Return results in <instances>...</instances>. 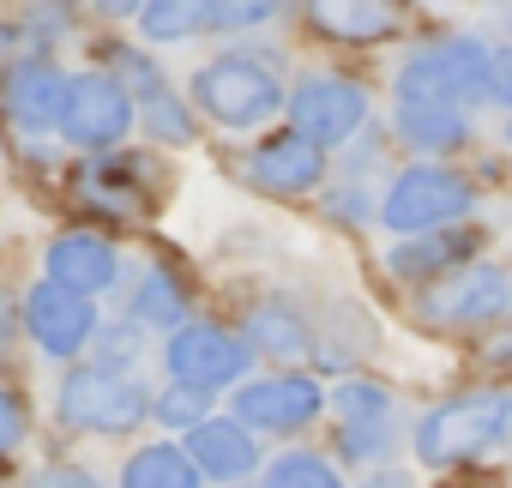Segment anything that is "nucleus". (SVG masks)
Wrapping results in <instances>:
<instances>
[{
	"label": "nucleus",
	"mask_w": 512,
	"mask_h": 488,
	"mask_svg": "<svg viewBox=\"0 0 512 488\" xmlns=\"http://www.w3.org/2000/svg\"><path fill=\"white\" fill-rule=\"evenodd\" d=\"M512 440V386H476V392H452L434 410H422L410 422V446L428 470H458L476 464L482 452Z\"/></svg>",
	"instance_id": "1"
},
{
	"label": "nucleus",
	"mask_w": 512,
	"mask_h": 488,
	"mask_svg": "<svg viewBox=\"0 0 512 488\" xmlns=\"http://www.w3.org/2000/svg\"><path fill=\"white\" fill-rule=\"evenodd\" d=\"M199 121L223 127V133H253L284 115L290 103V85L278 79V67L266 55H247V49H229V55H211L193 85H187Z\"/></svg>",
	"instance_id": "2"
},
{
	"label": "nucleus",
	"mask_w": 512,
	"mask_h": 488,
	"mask_svg": "<svg viewBox=\"0 0 512 488\" xmlns=\"http://www.w3.org/2000/svg\"><path fill=\"white\" fill-rule=\"evenodd\" d=\"M55 416L73 434H97V440H121L139 422H151V386L133 368H103V362H79L61 392H55Z\"/></svg>",
	"instance_id": "3"
},
{
	"label": "nucleus",
	"mask_w": 512,
	"mask_h": 488,
	"mask_svg": "<svg viewBox=\"0 0 512 488\" xmlns=\"http://www.w3.org/2000/svg\"><path fill=\"white\" fill-rule=\"evenodd\" d=\"M410 314L428 332H482V326H500V320H512V272L494 266V260H470V266L422 284L416 302H410Z\"/></svg>",
	"instance_id": "4"
},
{
	"label": "nucleus",
	"mask_w": 512,
	"mask_h": 488,
	"mask_svg": "<svg viewBox=\"0 0 512 488\" xmlns=\"http://www.w3.org/2000/svg\"><path fill=\"white\" fill-rule=\"evenodd\" d=\"M476 211V187L470 175L446 169L440 157H416L386 181L380 199V223L392 235H416V229H440V223H464Z\"/></svg>",
	"instance_id": "5"
},
{
	"label": "nucleus",
	"mask_w": 512,
	"mask_h": 488,
	"mask_svg": "<svg viewBox=\"0 0 512 488\" xmlns=\"http://www.w3.org/2000/svg\"><path fill=\"white\" fill-rule=\"evenodd\" d=\"M392 97H440V103H488V43L482 37H434L428 49H410Z\"/></svg>",
	"instance_id": "6"
},
{
	"label": "nucleus",
	"mask_w": 512,
	"mask_h": 488,
	"mask_svg": "<svg viewBox=\"0 0 512 488\" xmlns=\"http://www.w3.org/2000/svg\"><path fill=\"white\" fill-rule=\"evenodd\" d=\"M139 127V103L127 97V85L109 73V67H91V73H73L67 79V109H61V139L73 151H115L127 133Z\"/></svg>",
	"instance_id": "7"
},
{
	"label": "nucleus",
	"mask_w": 512,
	"mask_h": 488,
	"mask_svg": "<svg viewBox=\"0 0 512 488\" xmlns=\"http://www.w3.org/2000/svg\"><path fill=\"white\" fill-rule=\"evenodd\" d=\"M284 115H290L296 133H308L314 145L338 151V145L362 139V127L374 121V103H368V91H362L356 79H344V73H302V79L290 85Z\"/></svg>",
	"instance_id": "8"
},
{
	"label": "nucleus",
	"mask_w": 512,
	"mask_h": 488,
	"mask_svg": "<svg viewBox=\"0 0 512 488\" xmlns=\"http://www.w3.org/2000/svg\"><path fill=\"white\" fill-rule=\"evenodd\" d=\"M163 368L169 380H187V386H205V392H223V386H241L247 368H253V344L217 320H181L169 326L163 338Z\"/></svg>",
	"instance_id": "9"
},
{
	"label": "nucleus",
	"mask_w": 512,
	"mask_h": 488,
	"mask_svg": "<svg viewBox=\"0 0 512 488\" xmlns=\"http://www.w3.org/2000/svg\"><path fill=\"white\" fill-rule=\"evenodd\" d=\"M332 410V392L320 386V374L284 368V374H260V380H241L235 386V416L253 434H302Z\"/></svg>",
	"instance_id": "10"
},
{
	"label": "nucleus",
	"mask_w": 512,
	"mask_h": 488,
	"mask_svg": "<svg viewBox=\"0 0 512 488\" xmlns=\"http://www.w3.org/2000/svg\"><path fill=\"white\" fill-rule=\"evenodd\" d=\"M19 326H25V338H31L49 362H79V356L91 350V338H97L103 320H97V296H79V290L43 278V284L25 290Z\"/></svg>",
	"instance_id": "11"
},
{
	"label": "nucleus",
	"mask_w": 512,
	"mask_h": 488,
	"mask_svg": "<svg viewBox=\"0 0 512 488\" xmlns=\"http://www.w3.org/2000/svg\"><path fill=\"white\" fill-rule=\"evenodd\" d=\"M326 169H332V151L314 145L296 127L260 133V139H253V151H247V163H241L247 187L266 193V199H308V193H320Z\"/></svg>",
	"instance_id": "12"
},
{
	"label": "nucleus",
	"mask_w": 512,
	"mask_h": 488,
	"mask_svg": "<svg viewBox=\"0 0 512 488\" xmlns=\"http://www.w3.org/2000/svg\"><path fill=\"white\" fill-rule=\"evenodd\" d=\"M73 193H79L91 211L133 223V217H145L151 199H157V169H151V157H121V145H115V151H91V163L73 175Z\"/></svg>",
	"instance_id": "13"
},
{
	"label": "nucleus",
	"mask_w": 512,
	"mask_h": 488,
	"mask_svg": "<svg viewBox=\"0 0 512 488\" xmlns=\"http://www.w3.org/2000/svg\"><path fill=\"white\" fill-rule=\"evenodd\" d=\"M0 109L25 133H61V109H67V73L49 55H19L0 73Z\"/></svg>",
	"instance_id": "14"
},
{
	"label": "nucleus",
	"mask_w": 512,
	"mask_h": 488,
	"mask_svg": "<svg viewBox=\"0 0 512 488\" xmlns=\"http://www.w3.org/2000/svg\"><path fill=\"white\" fill-rule=\"evenodd\" d=\"M476 254H482V229H470V223H464V229H458V223H440V229H416V235L392 241V248H386V272H392L398 284L422 290V284H434V278L470 266Z\"/></svg>",
	"instance_id": "15"
},
{
	"label": "nucleus",
	"mask_w": 512,
	"mask_h": 488,
	"mask_svg": "<svg viewBox=\"0 0 512 488\" xmlns=\"http://www.w3.org/2000/svg\"><path fill=\"white\" fill-rule=\"evenodd\" d=\"M308 31L332 49H380L404 31L398 0H302Z\"/></svg>",
	"instance_id": "16"
},
{
	"label": "nucleus",
	"mask_w": 512,
	"mask_h": 488,
	"mask_svg": "<svg viewBox=\"0 0 512 488\" xmlns=\"http://www.w3.org/2000/svg\"><path fill=\"white\" fill-rule=\"evenodd\" d=\"M43 278L79 290V296H109L121 284V248L103 229H61L43 254Z\"/></svg>",
	"instance_id": "17"
},
{
	"label": "nucleus",
	"mask_w": 512,
	"mask_h": 488,
	"mask_svg": "<svg viewBox=\"0 0 512 488\" xmlns=\"http://www.w3.org/2000/svg\"><path fill=\"white\" fill-rule=\"evenodd\" d=\"M187 452H193V464L205 470V482H217V488H241L247 476H260V440H253V428L241 422V416H205V422H193L187 428V440H181Z\"/></svg>",
	"instance_id": "18"
},
{
	"label": "nucleus",
	"mask_w": 512,
	"mask_h": 488,
	"mask_svg": "<svg viewBox=\"0 0 512 488\" xmlns=\"http://www.w3.org/2000/svg\"><path fill=\"white\" fill-rule=\"evenodd\" d=\"M392 139L416 157H452L470 145V109L440 97H392Z\"/></svg>",
	"instance_id": "19"
},
{
	"label": "nucleus",
	"mask_w": 512,
	"mask_h": 488,
	"mask_svg": "<svg viewBox=\"0 0 512 488\" xmlns=\"http://www.w3.org/2000/svg\"><path fill=\"white\" fill-rule=\"evenodd\" d=\"M241 338L253 344V356H272V362H302L314 356V326L296 302L284 296H266V302H253L247 320H241Z\"/></svg>",
	"instance_id": "20"
},
{
	"label": "nucleus",
	"mask_w": 512,
	"mask_h": 488,
	"mask_svg": "<svg viewBox=\"0 0 512 488\" xmlns=\"http://www.w3.org/2000/svg\"><path fill=\"white\" fill-rule=\"evenodd\" d=\"M121 488H205V470L193 464L187 446L175 440H151V446H133L127 464H121Z\"/></svg>",
	"instance_id": "21"
},
{
	"label": "nucleus",
	"mask_w": 512,
	"mask_h": 488,
	"mask_svg": "<svg viewBox=\"0 0 512 488\" xmlns=\"http://www.w3.org/2000/svg\"><path fill=\"white\" fill-rule=\"evenodd\" d=\"M127 314H133L139 326H157V332L193 320V284H187V272H175V266H151V272L139 278Z\"/></svg>",
	"instance_id": "22"
},
{
	"label": "nucleus",
	"mask_w": 512,
	"mask_h": 488,
	"mask_svg": "<svg viewBox=\"0 0 512 488\" xmlns=\"http://www.w3.org/2000/svg\"><path fill=\"white\" fill-rule=\"evenodd\" d=\"M139 31L151 43H193V37L217 31V0H145Z\"/></svg>",
	"instance_id": "23"
},
{
	"label": "nucleus",
	"mask_w": 512,
	"mask_h": 488,
	"mask_svg": "<svg viewBox=\"0 0 512 488\" xmlns=\"http://www.w3.org/2000/svg\"><path fill=\"white\" fill-rule=\"evenodd\" d=\"M398 440H410L398 434V416H338V452L350 464H386Z\"/></svg>",
	"instance_id": "24"
},
{
	"label": "nucleus",
	"mask_w": 512,
	"mask_h": 488,
	"mask_svg": "<svg viewBox=\"0 0 512 488\" xmlns=\"http://www.w3.org/2000/svg\"><path fill=\"white\" fill-rule=\"evenodd\" d=\"M260 488H350L338 476V464L326 452H308V446H290L278 452L272 464H260Z\"/></svg>",
	"instance_id": "25"
},
{
	"label": "nucleus",
	"mask_w": 512,
	"mask_h": 488,
	"mask_svg": "<svg viewBox=\"0 0 512 488\" xmlns=\"http://www.w3.org/2000/svg\"><path fill=\"white\" fill-rule=\"evenodd\" d=\"M139 127L157 139V145H199V109H193V97H175V91H163V97H151V103H139Z\"/></svg>",
	"instance_id": "26"
},
{
	"label": "nucleus",
	"mask_w": 512,
	"mask_h": 488,
	"mask_svg": "<svg viewBox=\"0 0 512 488\" xmlns=\"http://www.w3.org/2000/svg\"><path fill=\"white\" fill-rule=\"evenodd\" d=\"M103 67L127 85V97H133V103H151V97H163V91H169V79H163V67L151 61V49H121V43H103Z\"/></svg>",
	"instance_id": "27"
},
{
	"label": "nucleus",
	"mask_w": 512,
	"mask_h": 488,
	"mask_svg": "<svg viewBox=\"0 0 512 488\" xmlns=\"http://www.w3.org/2000/svg\"><path fill=\"white\" fill-rule=\"evenodd\" d=\"M211 416V392L205 386H187V380H169L163 392H151V422L169 428V434H187L193 422Z\"/></svg>",
	"instance_id": "28"
},
{
	"label": "nucleus",
	"mask_w": 512,
	"mask_h": 488,
	"mask_svg": "<svg viewBox=\"0 0 512 488\" xmlns=\"http://www.w3.org/2000/svg\"><path fill=\"white\" fill-rule=\"evenodd\" d=\"M85 356L103 362V368H139V356H145V326H139L133 314L115 320V326H97V338H91Z\"/></svg>",
	"instance_id": "29"
},
{
	"label": "nucleus",
	"mask_w": 512,
	"mask_h": 488,
	"mask_svg": "<svg viewBox=\"0 0 512 488\" xmlns=\"http://www.w3.org/2000/svg\"><path fill=\"white\" fill-rule=\"evenodd\" d=\"M332 416H392V386L368 380V374H350V380L332 386Z\"/></svg>",
	"instance_id": "30"
},
{
	"label": "nucleus",
	"mask_w": 512,
	"mask_h": 488,
	"mask_svg": "<svg viewBox=\"0 0 512 488\" xmlns=\"http://www.w3.org/2000/svg\"><path fill=\"white\" fill-rule=\"evenodd\" d=\"M79 25V0H31L25 7V31L37 37V43H55V37H67Z\"/></svg>",
	"instance_id": "31"
},
{
	"label": "nucleus",
	"mask_w": 512,
	"mask_h": 488,
	"mask_svg": "<svg viewBox=\"0 0 512 488\" xmlns=\"http://www.w3.org/2000/svg\"><path fill=\"white\" fill-rule=\"evenodd\" d=\"M278 7L284 0H217V25L223 31H260L278 19Z\"/></svg>",
	"instance_id": "32"
},
{
	"label": "nucleus",
	"mask_w": 512,
	"mask_h": 488,
	"mask_svg": "<svg viewBox=\"0 0 512 488\" xmlns=\"http://www.w3.org/2000/svg\"><path fill=\"white\" fill-rule=\"evenodd\" d=\"M25 434H31V404H25V392L0 386V458H7Z\"/></svg>",
	"instance_id": "33"
},
{
	"label": "nucleus",
	"mask_w": 512,
	"mask_h": 488,
	"mask_svg": "<svg viewBox=\"0 0 512 488\" xmlns=\"http://www.w3.org/2000/svg\"><path fill=\"white\" fill-rule=\"evenodd\" d=\"M488 103L512 109V49H488Z\"/></svg>",
	"instance_id": "34"
},
{
	"label": "nucleus",
	"mask_w": 512,
	"mask_h": 488,
	"mask_svg": "<svg viewBox=\"0 0 512 488\" xmlns=\"http://www.w3.org/2000/svg\"><path fill=\"white\" fill-rule=\"evenodd\" d=\"M31 488H103V482H97L85 464H49V470H43Z\"/></svg>",
	"instance_id": "35"
},
{
	"label": "nucleus",
	"mask_w": 512,
	"mask_h": 488,
	"mask_svg": "<svg viewBox=\"0 0 512 488\" xmlns=\"http://www.w3.org/2000/svg\"><path fill=\"white\" fill-rule=\"evenodd\" d=\"M362 488H416V476L410 470H392V464H368Z\"/></svg>",
	"instance_id": "36"
},
{
	"label": "nucleus",
	"mask_w": 512,
	"mask_h": 488,
	"mask_svg": "<svg viewBox=\"0 0 512 488\" xmlns=\"http://www.w3.org/2000/svg\"><path fill=\"white\" fill-rule=\"evenodd\" d=\"M482 356H488V362H500V368H512V326H500V332L482 344Z\"/></svg>",
	"instance_id": "37"
},
{
	"label": "nucleus",
	"mask_w": 512,
	"mask_h": 488,
	"mask_svg": "<svg viewBox=\"0 0 512 488\" xmlns=\"http://www.w3.org/2000/svg\"><path fill=\"white\" fill-rule=\"evenodd\" d=\"M91 7H97L103 19H139V7H145V0H91Z\"/></svg>",
	"instance_id": "38"
},
{
	"label": "nucleus",
	"mask_w": 512,
	"mask_h": 488,
	"mask_svg": "<svg viewBox=\"0 0 512 488\" xmlns=\"http://www.w3.org/2000/svg\"><path fill=\"white\" fill-rule=\"evenodd\" d=\"M7 338H13V308H7V296H0V356H7Z\"/></svg>",
	"instance_id": "39"
},
{
	"label": "nucleus",
	"mask_w": 512,
	"mask_h": 488,
	"mask_svg": "<svg viewBox=\"0 0 512 488\" xmlns=\"http://www.w3.org/2000/svg\"><path fill=\"white\" fill-rule=\"evenodd\" d=\"M500 139H506V151H512V109H506V121H500Z\"/></svg>",
	"instance_id": "40"
},
{
	"label": "nucleus",
	"mask_w": 512,
	"mask_h": 488,
	"mask_svg": "<svg viewBox=\"0 0 512 488\" xmlns=\"http://www.w3.org/2000/svg\"><path fill=\"white\" fill-rule=\"evenodd\" d=\"M0 488H7V476H0Z\"/></svg>",
	"instance_id": "41"
},
{
	"label": "nucleus",
	"mask_w": 512,
	"mask_h": 488,
	"mask_svg": "<svg viewBox=\"0 0 512 488\" xmlns=\"http://www.w3.org/2000/svg\"><path fill=\"white\" fill-rule=\"evenodd\" d=\"M506 25H512V13H506Z\"/></svg>",
	"instance_id": "42"
},
{
	"label": "nucleus",
	"mask_w": 512,
	"mask_h": 488,
	"mask_svg": "<svg viewBox=\"0 0 512 488\" xmlns=\"http://www.w3.org/2000/svg\"><path fill=\"white\" fill-rule=\"evenodd\" d=\"M0 151H7V145H0Z\"/></svg>",
	"instance_id": "43"
}]
</instances>
